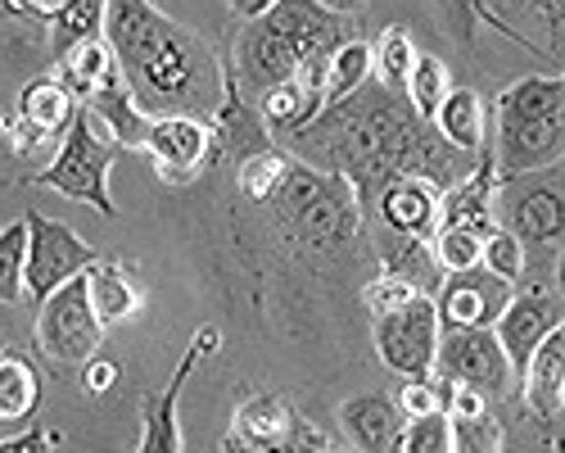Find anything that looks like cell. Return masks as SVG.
Returning a JSON list of instances; mask_svg holds the SVG:
<instances>
[{"label":"cell","mask_w":565,"mask_h":453,"mask_svg":"<svg viewBox=\"0 0 565 453\" xmlns=\"http://www.w3.org/2000/svg\"><path fill=\"white\" fill-rule=\"evenodd\" d=\"M290 150L312 168L340 172L358 191L362 218L394 177H430L444 191L457 181V150L444 146L435 123L416 118L403 91L381 82L326 105L299 136H290Z\"/></svg>","instance_id":"1"},{"label":"cell","mask_w":565,"mask_h":453,"mask_svg":"<svg viewBox=\"0 0 565 453\" xmlns=\"http://www.w3.org/2000/svg\"><path fill=\"white\" fill-rule=\"evenodd\" d=\"M105 41L114 45L118 69L146 118L191 114L213 127L226 101V64L204 36L154 10L150 0H109Z\"/></svg>","instance_id":"2"},{"label":"cell","mask_w":565,"mask_h":453,"mask_svg":"<svg viewBox=\"0 0 565 453\" xmlns=\"http://www.w3.org/2000/svg\"><path fill=\"white\" fill-rule=\"evenodd\" d=\"M349 36H358L353 19L321 10L317 0H280L263 19L241 28L231 51V77L249 101H258L263 91L295 82L308 64L331 60Z\"/></svg>","instance_id":"3"},{"label":"cell","mask_w":565,"mask_h":453,"mask_svg":"<svg viewBox=\"0 0 565 453\" xmlns=\"http://www.w3.org/2000/svg\"><path fill=\"white\" fill-rule=\"evenodd\" d=\"M271 204H276L280 236L299 254H335L366 232L358 191L340 172L312 168L303 159H290L286 181H280Z\"/></svg>","instance_id":"4"},{"label":"cell","mask_w":565,"mask_h":453,"mask_svg":"<svg viewBox=\"0 0 565 453\" xmlns=\"http://www.w3.org/2000/svg\"><path fill=\"white\" fill-rule=\"evenodd\" d=\"M493 159L502 177L543 172L565 159V77H521L493 101Z\"/></svg>","instance_id":"5"},{"label":"cell","mask_w":565,"mask_h":453,"mask_svg":"<svg viewBox=\"0 0 565 453\" xmlns=\"http://www.w3.org/2000/svg\"><path fill=\"white\" fill-rule=\"evenodd\" d=\"M118 150H122V146L114 141V136H109L96 118H90L86 109H77L73 127L60 136L55 159L32 177V187L55 191V196L77 200V204H90L96 213L114 218L118 204H114V196H109V168H114Z\"/></svg>","instance_id":"6"},{"label":"cell","mask_w":565,"mask_h":453,"mask_svg":"<svg viewBox=\"0 0 565 453\" xmlns=\"http://www.w3.org/2000/svg\"><path fill=\"white\" fill-rule=\"evenodd\" d=\"M375 354L381 362L403 377V381H426L435 372V354H439V304L435 295H416L407 308L375 317Z\"/></svg>","instance_id":"7"},{"label":"cell","mask_w":565,"mask_h":453,"mask_svg":"<svg viewBox=\"0 0 565 453\" xmlns=\"http://www.w3.org/2000/svg\"><path fill=\"white\" fill-rule=\"evenodd\" d=\"M36 345L55 362H90L105 345V323L90 308L86 272L36 304Z\"/></svg>","instance_id":"8"},{"label":"cell","mask_w":565,"mask_h":453,"mask_svg":"<svg viewBox=\"0 0 565 453\" xmlns=\"http://www.w3.org/2000/svg\"><path fill=\"white\" fill-rule=\"evenodd\" d=\"M23 218H28V299L41 304L73 277H82L100 259V250L86 245L68 222L51 213H23Z\"/></svg>","instance_id":"9"},{"label":"cell","mask_w":565,"mask_h":453,"mask_svg":"<svg viewBox=\"0 0 565 453\" xmlns=\"http://www.w3.org/2000/svg\"><path fill=\"white\" fill-rule=\"evenodd\" d=\"M435 377H444L452 386H470V390H480L484 399H502V394L515 390L507 349H502L493 327L444 331L439 336V354H435Z\"/></svg>","instance_id":"10"},{"label":"cell","mask_w":565,"mask_h":453,"mask_svg":"<svg viewBox=\"0 0 565 453\" xmlns=\"http://www.w3.org/2000/svg\"><path fill=\"white\" fill-rule=\"evenodd\" d=\"M556 327H565V299H561L552 286H539V282H534V286H515L507 313L498 317V327H493L498 340H502V349H507L515 390H521V377H525V368H530L534 349H539Z\"/></svg>","instance_id":"11"},{"label":"cell","mask_w":565,"mask_h":453,"mask_svg":"<svg viewBox=\"0 0 565 453\" xmlns=\"http://www.w3.org/2000/svg\"><path fill=\"white\" fill-rule=\"evenodd\" d=\"M222 349V331L213 323H204L195 336H191V349L181 354L172 381L163 386V394H146L140 399V444L136 453H181V394L191 386V372L204 354H217Z\"/></svg>","instance_id":"12"},{"label":"cell","mask_w":565,"mask_h":453,"mask_svg":"<svg viewBox=\"0 0 565 453\" xmlns=\"http://www.w3.org/2000/svg\"><path fill=\"white\" fill-rule=\"evenodd\" d=\"M515 286L493 277L489 267H466V272H448L435 304H439V327L457 331V327H498V317L507 313Z\"/></svg>","instance_id":"13"},{"label":"cell","mask_w":565,"mask_h":453,"mask_svg":"<svg viewBox=\"0 0 565 453\" xmlns=\"http://www.w3.org/2000/svg\"><path fill=\"white\" fill-rule=\"evenodd\" d=\"M146 155L154 159L159 181H168V187H185V181H195V172L213 155V127L204 118H191V114L150 118Z\"/></svg>","instance_id":"14"},{"label":"cell","mask_w":565,"mask_h":453,"mask_svg":"<svg viewBox=\"0 0 565 453\" xmlns=\"http://www.w3.org/2000/svg\"><path fill=\"white\" fill-rule=\"evenodd\" d=\"M439 200H444V187H435L430 177H394L390 187L375 196V204L366 209V227L435 241V232H439Z\"/></svg>","instance_id":"15"},{"label":"cell","mask_w":565,"mask_h":453,"mask_svg":"<svg viewBox=\"0 0 565 453\" xmlns=\"http://www.w3.org/2000/svg\"><path fill=\"white\" fill-rule=\"evenodd\" d=\"M498 159H493V146L480 150L476 168L466 177H457L452 187L444 191L439 200V227H466L476 236H489L493 232V200H498Z\"/></svg>","instance_id":"16"},{"label":"cell","mask_w":565,"mask_h":453,"mask_svg":"<svg viewBox=\"0 0 565 453\" xmlns=\"http://www.w3.org/2000/svg\"><path fill=\"white\" fill-rule=\"evenodd\" d=\"M82 109L96 118L114 141L122 146V150H146V136H150V118L140 114V105H136V96H131V82L122 77V69L114 64L109 73H105V82L90 91V96L82 101Z\"/></svg>","instance_id":"17"},{"label":"cell","mask_w":565,"mask_h":453,"mask_svg":"<svg viewBox=\"0 0 565 453\" xmlns=\"http://www.w3.org/2000/svg\"><path fill=\"white\" fill-rule=\"evenodd\" d=\"M340 426L358 444V453H390L407 426L398 399L385 394H353L340 403Z\"/></svg>","instance_id":"18"},{"label":"cell","mask_w":565,"mask_h":453,"mask_svg":"<svg viewBox=\"0 0 565 453\" xmlns=\"http://www.w3.org/2000/svg\"><path fill=\"white\" fill-rule=\"evenodd\" d=\"M371 245H375V259L385 263L390 277H403L412 282L420 295H439V263H435V245L420 241V236H398V232H381L371 227Z\"/></svg>","instance_id":"19"},{"label":"cell","mask_w":565,"mask_h":453,"mask_svg":"<svg viewBox=\"0 0 565 453\" xmlns=\"http://www.w3.org/2000/svg\"><path fill=\"white\" fill-rule=\"evenodd\" d=\"M521 394L530 403L534 418H556L565 408V327H556L530 358V368L521 377Z\"/></svg>","instance_id":"20"},{"label":"cell","mask_w":565,"mask_h":453,"mask_svg":"<svg viewBox=\"0 0 565 453\" xmlns=\"http://www.w3.org/2000/svg\"><path fill=\"white\" fill-rule=\"evenodd\" d=\"M435 131L444 136V146L466 155V159H480L484 150V136H489V114H484V96L476 86H452L448 101L435 114Z\"/></svg>","instance_id":"21"},{"label":"cell","mask_w":565,"mask_h":453,"mask_svg":"<svg viewBox=\"0 0 565 453\" xmlns=\"http://www.w3.org/2000/svg\"><path fill=\"white\" fill-rule=\"evenodd\" d=\"M86 291H90V308H96L105 331L131 323V317L140 313V304H146L140 291L131 286V277L122 272V263H114V259H96L86 267Z\"/></svg>","instance_id":"22"},{"label":"cell","mask_w":565,"mask_h":453,"mask_svg":"<svg viewBox=\"0 0 565 453\" xmlns=\"http://www.w3.org/2000/svg\"><path fill=\"white\" fill-rule=\"evenodd\" d=\"M77 109L82 105L68 96V86L60 77H36V82H28L19 91V114L14 118L28 123V127H36V131H45L55 141V136H64L73 127Z\"/></svg>","instance_id":"23"},{"label":"cell","mask_w":565,"mask_h":453,"mask_svg":"<svg viewBox=\"0 0 565 453\" xmlns=\"http://www.w3.org/2000/svg\"><path fill=\"white\" fill-rule=\"evenodd\" d=\"M295 418L299 413L280 394H254V399H245L241 408H235L226 435L241 440V444H276V440L290 435Z\"/></svg>","instance_id":"24"},{"label":"cell","mask_w":565,"mask_h":453,"mask_svg":"<svg viewBox=\"0 0 565 453\" xmlns=\"http://www.w3.org/2000/svg\"><path fill=\"white\" fill-rule=\"evenodd\" d=\"M511 232L521 236L525 245H552L565 236V200L556 191H525L515 196L511 209Z\"/></svg>","instance_id":"25"},{"label":"cell","mask_w":565,"mask_h":453,"mask_svg":"<svg viewBox=\"0 0 565 453\" xmlns=\"http://www.w3.org/2000/svg\"><path fill=\"white\" fill-rule=\"evenodd\" d=\"M118 64V55H114V45L105 41V36H90V41H82V45H73V51L60 60V82L68 86V96L82 105L90 91H96L100 82H105V73Z\"/></svg>","instance_id":"26"},{"label":"cell","mask_w":565,"mask_h":453,"mask_svg":"<svg viewBox=\"0 0 565 453\" xmlns=\"http://www.w3.org/2000/svg\"><path fill=\"white\" fill-rule=\"evenodd\" d=\"M41 408V377L28 358H0V422H23Z\"/></svg>","instance_id":"27"},{"label":"cell","mask_w":565,"mask_h":453,"mask_svg":"<svg viewBox=\"0 0 565 453\" xmlns=\"http://www.w3.org/2000/svg\"><path fill=\"white\" fill-rule=\"evenodd\" d=\"M366 82H375V64H371V41L349 36L340 51L331 55V69H326V105L349 101L353 91H362Z\"/></svg>","instance_id":"28"},{"label":"cell","mask_w":565,"mask_h":453,"mask_svg":"<svg viewBox=\"0 0 565 453\" xmlns=\"http://www.w3.org/2000/svg\"><path fill=\"white\" fill-rule=\"evenodd\" d=\"M371 64H375V82L390 86V91H403L412 69H416V45H412V32L407 28H385L381 36L371 41Z\"/></svg>","instance_id":"29"},{"label":"cell","mask_w":565,"mask_h":453,"mask_svg":"<svg viewBox=\"0 0 565 453\" xmlns=\"http://www.w3.org/2000/svg\"><path fill=\"white\" fill-rule=\"evenodd\" d=\"M0 304H28V218L0 232Z\"/></svg>","instance_id":"30"},{"label":"cell","mask_w":565,"mask_h":453,"mask_svg":"<svg viewBox=\"0 0 565 453\" xmlns=\"http://www.w3.org/2000/svg\"><path fill=\"white\" fill-rule=\"evenodd\" d=\"M448 91H452V77H448V69H444V60H439V55H416V69H412V77H407V86H403V96H407V105L416 109V118L435 123L439 105L448 101Z\"/></svg>","instance_id":"31"},{"label":"cell","mask_w":565,"mask_h":453,"mask_svg":"<svg viewBox=\"0 0 565 453\" xmlns=\"http://www.w3.org/2000/svg\"><path fill=\"white\" fill-rule=\"evenodd\" d=\"M286 168H290V155H280L276 146L263 155H249L235 164V191L254 204H267L280 191V181H286Z\"/></svg>","instance_id":"32"},{"label":"cell","mask_w":565,"mask_h":453,"mask_svg":"<svg viewBox=\"0 0 565 453\" xmlns=\"http://www.w3.org/2000/svg\"><path fill=\"white\" fill-rule=\"evenodd\" d=\"M480 267H489L493 277L521 286L525 277V241L511 232V227H493V232L484 236V254H480Z\"/></svg>","instance_id":"33"},{"label":"cell","mask_w":565,"mask_h":453,"mask_svg":"<svg viewBox=\"0 0 565 453\" xmlns=\"http://www.w3.org/2000/svg\"><path fill=\"white\" fill-rule=\"evenodd\" d=\"M489 6V23L511 36V14H525V19H539L552 36L565 32V0H484Z\"/></svg>","instance_id":"34"},{"label":"cell","mask_w":565,"mask_h":453,"mask_svg":"<svg viewBox=\"0 0 565 453\" xmlns=\"http://www.w3.org/2000/svg\"><path fill=\"white\" fill-rule=\"evenodd\" d=\"M435 263L448 272H466V267H480V254H484V236L466 232V227H439L435 232Z\"/></svg>","instance_id":"35"},{"label":"cell","mask_w":565,"mask_h":453,"mask_svg":"<svg viewBox=\"0 0 565 453\" xmlns=\"http://www.w3.org/2000/svg\"><path fill=\"white\" fill-rule=\"evenodd\" d=\"M398 453H452V418L430 413V418H412L398 435Z\"/></svg>","instance_id":"36"},{"label":"cell","mask_w":565,"mask_h":453,"mask_svg":"<svg viewBox=\"0 0 565 453\" xmlns=\"http://www.w3.org/2000/svg\"><path fill=\"white\" fill-rule=\"evenodd\" d=\"M507 431L493 413L480 418H452V453H502Z\"/></svg>","instance_id":"37"},{"label":"cell","mask_w":565,"mask_h":453,"mask_svg":"<svg viewBox=\"0 0 565 453\" xmlns=\"http://www.w3.org/2000/svg\"><path fill=\"white\" fill-rule=\"evenodd\" d=\"M331 449V440H326L308 418H295L290 435L286 440H276V444H241V440H231L222 444V453H326Z\"/></svg>","instance_id":"38"},{"label":"cell","mask_w":565,"mask_h":453,"mask_svg":"<svg viewBox=\"0 0 565 453\" xmlns=\"http://www.w3.org/2000/svg\"><path fill=\"white\" fill-rule=\"evenodd\" d=\"M416 295H420V291H416L412 282H403V277H390V272H381V277H371V282L362 286V304L371 308V317L398 313V308H407Z\"/></svg>","instance_id":"39"},{"label":"cell","mask_w":565,"mask_h":453,"mask_svg":"<svg viewBox=\"0 0 565 453\" xmlns=\"http://www.w3.org/2000/svg\"><path fill=\"white\" fill-rule=\"evenodd\" d=\"M444 10H448V28L461 41V51H470L476 45V28L489 23V6L484 0H444Z\"/></svg>","instance_id":"40"},{"label":"cell","mask_w":565,"mask_h":453,"mask_svg":"<svg viewBox=\"0 0 565 453\" xmlns=\"http://www.w3.org/2000/svg\"><path fill=\"white\" fill-rule=\"evenodd\" d=\"M398 408H403V418H407V422H412V418H430V413H439L444 399H439L435 377H426V381H403V390H398Z\"/></svg>","instance_id":"41"},{"label":"cell","mask_w":565,"mask_h":453,"mask_svg":"<svg viewBox=\"0 0 565 453\" xmlns=\"http://www.w3.org/2000/svg\"><path fill=\"white\" fill-rule=\"evenodd\" d=\"M77 0H10L6 6V19H28V23H45L55 28Z\"/></svg>","instance_id":"42"},{"label":"cell","mask_w":565,"mask_h":453,"mask_svg":"<svg viewBox=\"0 0 565 453\" xmlns=\"http://www.w3.org/2000/svg\"><path fill=\"white\" fill-rule=\"evenodd\" d=\"M60 435L55 431H23V435H10V440H0V453H55Z\"/></svg>","instance_id":"43"},{"label":"cell","mask_w":565,"mask_h":453,"mask_svg":"<svg viewBox=\"0 0 565 453\" xmlns=\"http://www.w3.org/2000/svg\"><path fill=\"white\" fill-rule=\"evenodd\" d=\"M118 372H122V368H118L114 358H100V354H96V358L86 362V372H82V386H86V394H105V390H114Z\"/></svg>","instance_id":"44"},{"label":"cell","mask_w":565,"mask_h":453,"mask_svg":"<svg viewBox=\"0 0 565 453\" xmlns=\"http://www.w3.org/2000/svg\"><path fill=\"white\" fill-rule=\"evenodd\" d=\"M271 6H280V0H226V10L241 19V23H254V19H263Z\"/></svg>","instance_id":"45"},{"label":"cell","mask_w":565,"mask_h":453,"mask_svg":"<svg viewBox=\"0 0 565 453\" xmlns=\"http://www.w3.org/2000/svg\"><path fill=\"white\" fill-rule=\"evenodd\" d=\"M321 10H331V14H340V19H362V10H366V0H317Z\"/></svg>","instance_id":"46"},{"label":"cell","mask_w":565,"mask_h":453,"mask_svg":"<svg viewBox=\"0 0 565 453\" xmlns=\"http://www.w3.org/2000/svg\"><path fill=\"white\" fill-rule=\"evenodd\" d=\"M0 146H10V118L0 114Z\"/></svg>","instance_id":"47"},{"label":"cell","mask_w":565,"mask_h":453,"mask_svg":"<svg viewBox=\"0 0 565 453\" xmlns=\"http://www.w3.org/2000/svg\"><path fill=\"white\" fill-rule=\"evenodd\" d=\"M326 453H358V449H335V444H331V449H326Z\"/></svg>","instance_id":"48"},{"label":"cell","mask_w":565,"mask_h":453,"mask_svg":"<svg viewBox=\"0 0 565 453\" xmlns=\"http://www.w3.org/2000/svg\"><path fill=\"white\" fill-rule=\"evenodd\" d=\"M561 286H565V259H561Z\"/></svg>","instance_id":"49"},{"label":"cell","mask_w":565,"mask_h":453,"mask_svg":"<svg viewBox=\"0 0 565 453\" xmlns=\"http://www.w3.org/2000/svg\"><path fill=\"white\" fill-rule=\"evenodd\" d=\"M0 358H6V354H0Z\"/></svg>","instance_id":"50"}]
</instances>
